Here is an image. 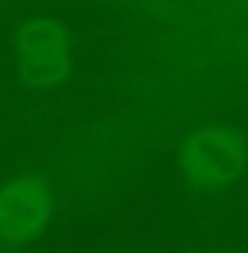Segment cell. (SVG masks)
<instances>
[{"instance_id": "6da1fadb", "label": "cell", "mask_w": 248, "mask_h": 253, "mask_svg": "<svg viewBox=\"0 0 248 253\" xmlns=\"http://www.w3.org/2000/svg\"><path fill=\"white\" fill-rule=\"evenodd\" d=\"M19 79L29 87H50L66 79L69 47L50 19H29L16 35Z\"/></svg>"}, {"instance_id": "3957f363", "label": "cell", "mask_w": 248, "mask_h": 253, "mask_svg": "<svg viewBox=\"0 0 248 253\" xmlns=\"http://www.w3.org/2000/svg\"><path fill=\"white\" fill-rule=\"evenodd\" d=\"M53 193L43 179L19 177L0 187V245H19L50 216Z\"/></svg>"}, {"instance_id": "7a4b0ae2", "label": "cell", "mask_w": 248, "mask_h": 253, "mask_svg": "<svg viewBox=\"0 0 248 253\" xmlns=\"http://www.w3.org/2000/svg\"><path fill=\"white\" fill-rule=\"evenodd\" d=\"M180 166L201 185H225L235 179L243 166L241 137L222 126H206L182 142Z\"/></svg>"}]
</instances>
